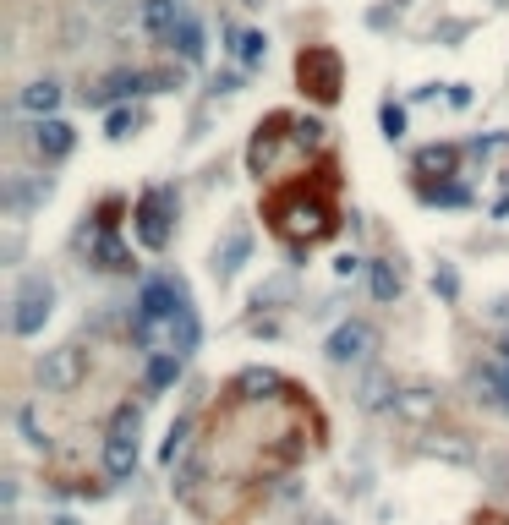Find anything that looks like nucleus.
I'll use <instances>...</instances> for the list:
<instances>
[{"label":"nucleus","mask_w":509,"mask_h":525,"mask_svg":"<svg viewBox=\"0 0 509 525\" xmlns=\"http://www.w3.org/2000/svg\"><path fill=\"white\" fill-rule=\"evenodd\" d=\"M263 219L291 252H307L340 230V165L323 159L318 175H302L291 186H274L263 197Z\"/></svg>","instance_id":"1"},{"label":"nucleus","mask_w":509,"mask_h":525,"mask_svg":"<svg viewBox=\"0 0 509 525\" xmlns=\"http://www.w3.org/2000/svg\"><path fill=\"white\" fill-rule=\"evenodd\" d=\"M132 340L137 345H159V350H181V356L198 350V312L187 307L181 285L148 279L143 296H137V312H132Z\"/></svg>","instance_id":"2"},{"label":"nucleus","mask_w":509,"mask_h":525,"mask_svg":"<svg viewBox=\"0 0 509 525\" xmlns=\"http://www.w3.org/2000/svg\"><path fill=\"white\" fill-rule=\"evenodd\" d=\"M296 83L312 104H334L345 88V61L340 50H329V44H307L302 55H296Z\"/></svg>","instance_id":"3"},{"label":"nucleus","mask_w":509,"mask_h":525,"mask_svg":"<svg viewBox=\"0 0 509 525\" xmlns=\"http://www.w3.org/2000/svg\"><path fill=\"white\" fill-rule=\"evenodd\" d=\"M170 219H176V192H170V186L143 192V203H137V241H143L148 252H165L170 247Z\"/></svg>","instance_id":"4"},{"label":"nucleus","mask_w":509,"mask_h":525,"mask_svg":"<svg viewBox=\"0 0 509 525\" xmlns=\"http://www.w3.org/2000/svg\"><path fill=\"white\" fill-rule=\"evenodd\" d=\"M50 301H55V290H50V279L44 274H28L17 285V312H11V334H39L44 329V318H50Z\"/></svg>","instance_id":"5"},{"label":"nucleus","mask_w":509,"mask_h":525,"mask_svg":"<svg viewBox=\"0 0 509 525\" xmlns=\"http://www.w3.org/2000/svg\"><path fill=\"white\" fill-rule=\"evenodd\" d=\"M104 471H110L115 482L137 471V411H115L110 438H104Z\"/></svg>","instance_id":"6"},{"label":"nucleus","mask_w":509,"mask_h":525,"mask_svg":"<svg viewBox=\"0 0 509 525\" xmlns=\"http://www.w3.org/2000/svg\"><path fill=\"white\" fill-rule=\"evenodd\" d=\"M83 372H88V350L83 345H61V350H50V356L39 361V383L50 394L77 389V383H83Z\"/></svg>","instance_id":"7"},{"label":"nucleus","mask_w":509,"mask_h":525,"mask_svg":"<svg viewBox=\"0 0 509 525\" xmlns=\"http://www.w3.org/2000/svg\"><path fill=\"white\" fill-rule=\"evenodd\" d=\"M378 345V334H373V323H340V329L329 334V361H362L367 350Z\"/></svg>","instance_id":"8"},{"label":"nucleus","mask_w":509,"mask_h":525,"mask_svg":"<svg viewBox=\"0 0 509 525\" xmlns=\"http://www.w3.org/2000/svg\"><path fill=\"white\" fill-rule=\"evenodd\" d=\"M181 0H143V11H137V22H143V33H154V39H170V33L181 28Z\"/></svg>","instance_id":"9"},{"label":"nucleus","mask_w":509,"mask_h":525,"mask_svg":"<svg viewBox=\"0 0 509 525\" xmlns=\"http://www.w3.org/2000/svg\"><path fill=\"white\" fill-rule=\"evenodd\" d=\"M72 143H77V137H72V126H66V121H55V115H44V121L33 126V148H39L44 159H66V154H72Z\"/></svg>","instance_id":"10"},{"label":"nucleus","mask_w":509,"mask_h":525,"mask_svg":"<svg viewBox=\"0 0 509 525\" xmlns=\"http://www.w3.org/2000/svg\"><path fill=\"white\" fill-rule=\"evenodd\" d=\"M55 104H61V83H50V77L22 88V110L28 115H55Z\"/></svg>","instance_id":"11"},{"label":"nucleus","mask_w":509,"mask_h":525,"mask_svg":"<svg viewBox=\"0 0 509 525\" xmlns=\"http://www.w3.org/2000/svg\"><path fill=\"white\" fill-rule=\"evenodd\" d=\"M181 350H159L154 361H148V389H170V383H176V372H181Z\"/></svg>","instance_id":"12"},{"label":"nucleus","mask_w":509,"mask_h":525,"mask_svg":"<svg viewBox=\"0 0 509 525\" xmlns=\"http://www.w3.org/2000/svg\"><path fill=\"white\" fill-rule=\"evenodd\" d=\"M395 405H400V416H411V422H427V416L438 411V394L433 389H406V394H395Z\"/></svg>","instance_id":"13"},{"label":"nucleus","mask_w":509,"mask_h":525,"mask_svg":"<svg viewBox=\"0 0 509 525\" xmlns=\"http://www.w3.org/2000/svg\"><path fill=\"white\" fill-rule=\"evenodd\" d=\"M170 44H176L181 61H203V28H198L192 17H181V28L170 33Z\"/></svg>","instance_id":"14"},{"label":"nucleus","mask_w":509,"mask_h":525,"mask_svg":"<svg viewBox=\"0 0 509 525\" xmlns=\"http://www.w3.org/2000/svg\"><path fill=\"white\" fill-rule=\"evenodd\" d=\"M94 258H99L104 268H126V263H132V258H126V247L110 236V219H104V230H99V247H94Z\"/></svg>","instance_id":"15"},{"label":"nucleus","mask_w":509,"mask_h":525,"mask_svg":"<svg viewBox=\"0 0 509 525\" xmlns=\"http://www.w3.org/2000/svg\"><path fill=\"white\" fill-rule=\"evenodd\" d=\"M389 389H395V383H389V372H373V378L362 383V405H367V411H384Z\"/></svg>","instance_id":"16"},{"label":"nucleus","mask_w":509,"mask_h":525,"mask_svg":"<svg viewBox=\"0 0 509 525\" xmlns=\"http://www.w3.org/2000/svg\"><path fill=\"white\" fill-rule=\"evenodd\" d=\"M263 55H269V39H263V33H236V61L241 66H258Z\"/></svg>","instance_id":"17"},{"label":"nucleus","mask_w":509,"mask_h":525,"mask_svg":"<svg viewBox=\"0 0 509 525\" xmlns=\"http://www.w3.org/2000/svg\"><path fill=\"white\" fill-rule=\"evenodd\" d=\"M455 159H460L455 148H427V154L416 159V175H433V170H438V175H449V170H455Z\"/></svg>","instance_id":"18"},{"label":"nucleus","mask_w":509,"mask_h":525,"mask_svg":"<svg viewBox=\"0 0 509 525\" xmlns=\"http://www.w3.org/2000/svg\"><path fill=\"white\" fill-rule=\"evenodd\" d=\"M373 296H378V301H395V296H400L395 263H373Z\"/></svg>","instance_id":"19"},{"label":"nucleus","mask_w":509,"mask_h":525,"mask_svg":"<svg viewBox=\"0 0 509 525\" xmlns=\"http://www.w3.org/2000/svg\"><path fill=\"white\" fill-rule=\"evenodd\" d=\"M384 137H389V143L406 137V110H400V104H384Z\"/></svg>","instance_id":"20"},{"label":"nucleus","mask_w":509,"mask_h":525,"mask_svg":"<svg viewBox=\"0 0 509 525\" xmlns=\"http://www.w3.org/2000/svg\"><path fill=\"white\" fill-rule=\"evenodd\" d=\"M187 433H192V422H176V427H170V443H165V465H176V454L187 449Z\"/></svg>","instance_id":"21"},{"label":"nucleus","mask_w":509,"mask_h":525,"mask_svg":"<svg viewBox=\"0 0 509 525\" xmlns=\"http://www.w3.org/2000/svg\"><path fill=\"white\" fill-rule=\"evenodd\" d=\"M488 389H493V394H504V405H509V350H504V361H499V367L488 372Z\"/></svg>","instance_id":"22"},{"label":"nucleus","mask_w":509,"mask_h":525,"mask_svg":"<svg viewBox=\"0 0 509 525\" xmlns=\"http://www.w3.org/2000/svg\"><path fill=\"white\" fill-rule=\"evenodd\" d=\"M241 258H247V236H230V247H225V258H219V268L230 274V268H236Z\"/></svg>","instance_id":"23"},{"label":"nucleus","mask_w":509,"mask_h":525,"mask_svg":"<svg viewBox=\"0 0 509 525\" xmlns=\"http://www.w3.org/2000/svg\"><path fill=\"white\" fill-rule=\"evenodd\" d=\"M126 132H137V115L132 110H110V137H126Z\"/></svg>","instance_id":"24"}]
</instances>
